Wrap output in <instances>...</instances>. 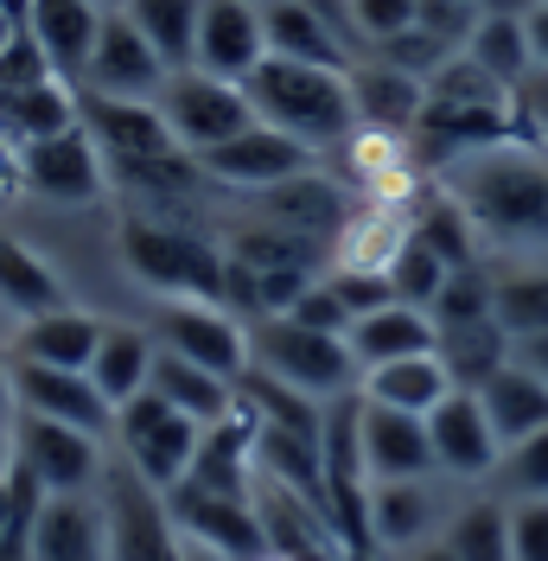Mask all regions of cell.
<instances>
[{
  "mask_svg": "<svg viewBox=\"0 0 548 561\" xmlns=\"http://www.w3.org/2000/svg\"><path fill=\"white\" fill-rule=\"evenodd\" d=\"M434 185L466 210L491 268H548V147L529 135L484 140L453 153Z\"/></svg>",
  "mask_w": 548,
  "mask_h": 561,
  "instance_id": "obj_1",
  "label": "cell"
},
{
  "mask_svg": "<svg viewBox=\"0 0 548 561\" xmlns=\"http://www.w3.org/2000/svg\"><path fill=\"white\" fill-rule=\"evenodd\" d=\"M255 122H269L281 135H294L300 147H339L357 128V103H351V77L319 65H294V58H262L255 77L242 83Z\"/></svg>",
  "mask_w": 548,
  "mask_h": 561,
  "instance_id": "obj_2",
  "label": "cell"
},
{
  "mask_svg": "<svg viewBox=\"0 0 548 561\" xmlns=\"http://www.w3.org/2000/svg\"><path fill=\"white\" fill-rule=\"evenodd\" d=\"M122 262L140 287L167 300H210L224 307V249L205 243L185 224H153V217H122Z\"/></svg>",
  "mask_w": 548,
  "mask_h": 561,
  "instance_id": "obj_3",
  "label": "cell"
},
{
  "mask_svg": "<svg viewBox=\"0 0 548 561\" xmlns=\"http://www.w3.org/2000/svg\"><path fill=\"white\" fill-rule=\"evenodd\" d=\"M249 357L255 370L281 377L287 389H300L312 402H339L364 383L357 357H351V339L339 332H312V325H294V319H249Z\"/></svg>",
  "mask_w": 548,
  "mask_h": 561,
  "instance_id": "obj_4",
  "label": "cell"
},
{
  "mask_svg": "<svg viewBox=\"0 0 548 561\" xmlns=\"http://www.w3.org/2000/svg\"><path fill=\"white\" fill-rule=\"evenodd\" d=\"M96 504H103V524H109V561H185V542H179L172 511H167V491L147 485L122 454L103 459Z\"/></svg>",
  "mask_w": 548,
  "mask_h": 561,
  "instance_id": "obj_5",
  "label": "cell"
},
{
  "mask_svg": "<svg viewBox=\"0 0 548 561\" xmlns=\"http://www.w3.org/2000/svg\"><path fill=\"white\" fill-rule=\"evenodd\" d=\"M160 115H167L172 140H179L192 160L255 128V103H249V90H242V83H224V77H210V70H192V65L167 77V90H160Z\"/></svg>",
  "mask_w": 548,
  "mask_h": 561,
  "instance_id": "obj_6",
  "label": "cell"
},
{
  "mask_svg": "<svg viewBox=\"0 0 548 561\" xmlns=\"http://www.w3.org/2000/svg\"><path fill=\"white\" fill-rule=\"evenodd\" d=\"M115 440H122V459L135 466L147 485L172 491L185 472H192L205 427H198V421H185L167 396L140 389L135 402H122V409H115Z\"/></svg>",
  "mask_w": 548,
  "mask_h": 561,
  "instance_id": "obj_7",
  "label": "cell"
},
{
  "mask_svg": "<svg viewBox=\"0 0 548 561\" xmlns=\"http://www.w3.org/2000/svg\"><path fill=\"white\" fill-rule=\"evenodd\" d=\"M249 504H255V524H262L269 561H344V536H339V524H332V511L312 504L307 491H294V485H281V479H269V472H255Z\"/></svg>",
  "mask_w": 548,
  "mask_h": 561,
  "instance_id": "obj_8",
  "label": "cell"
},
{
  "mask_svg": "<svg viewBox=\"0 0 548 561\" xmlns=\"http://www.w3.org/2000/svg\"><path fill=\"white\" fill-rule=\"evenodd\" d=\"M13 459L45 485V497H77L103 479V440L45 415H13Z\"/></svg>",
  "mask_w": 548,
  "mask_h": 561,
  "instance_id": "obj_9",
  "label": "cell"
},
{
  "mask_svg": "<svg viewBox=\"0 0 548 561\" xmlns=\"http://www.w3.org/2000/svg\"><path fill=\"white\" fill-rule=\"evenodd\" d=\"M172 529L185 549H205L217 561H269L262 524L249 497H224V491H198V485H172L167 491Z\"/></svg>",
  "mask_w": 548,
  "mask_h": 561,
  "instance_id": "obj_10",
  "label": "cell"
},
{
  "mask_svg": "<svg viewBox=\"0 0 548 561\" xmlns=\"http://www.w3.org/2000/svg\"><path fill=\"white\" fill-rule=\"evenodd\" d=\"M172 65L147 45L128 13H103V33H96V51L83 65V90L90 96H122V103H160Z\"/></svg>",
  "mask_w": 548,
  "mask_h": 561,
  "instance_id": "obj_11",
  "label": "cell"
},
{
  "mask_svg": "<svg viewBox=\"0 0 548 561\" xmlns=\"http://www.w3.org/2000/svg\"><path fill=\"white\" fill-rule=\"evenodd\" d=\"M13 167H20V185L33 198H52V205H90V198H103V185H109V160H103V147L90 140L83 122L70 135L20 147Z\"/></svg>",
  "mask_w": 548,
  "mask_h": 561,
  "instance_id": "obj_12",
  "label": "cell"
},
{
  "mask_svg": "<svg viewBox=\"0 0 548 561\" xmlns=\"http://www.w3.org/2000/svg\"><path fill=\"white\" fill-rule=\"evenodd\" d=\"M153 345L185 357V364H198V370H217L230 383L249 370V332H242V319L230 307H210V300H167Z\"/></svg>",
  "mask_w": 548,
  "mask_h": 561,
  "instance_id": "obj_13",
  "label": "cell"
},
{
  "mask_svg": "<svg viewBox=\"0 0 548 561\" xmlns=\"http://www.w3.org/2000/svg\"><path fill=\"white\" fill-rule=\"evenodd\" d=\"M427 440H434V472L459 479V485H491V472L504 459V440H498V427H491L472 389H453L427 415Z\"/></svg>",
  "mask_w": 548,
  "mask_h": 561,
  "instance_id": "obj_14",
  "label": "cell"
},
{
  "mask_svg": "<svg viewBox=\"0 0 548 561\" xmlns=\"http://www.w3.org/2000/svg\"><path fill=\"white\" fill-rule=\"evenodd\" d=\"M198 173L217 179V185H237V192H255V198H262V192L287 185V179L312 173V147H300L294 135H281V128H269V122H255L249 135L198 153Z\"/></svg>",
  "mask_w": 548,
  "mask_h": 561,
  "instance_id": "obj_15",
  "label": "cell"
},
{
  "mask_svg": "<svg viewBox=\"0 0 548 561\" xmlns=\"http://www.w3.org/2000/svg\"><path fill=\"white\" fill-rule=\"evenodd\" d=\"M13 415L65 421V427H83L96 440L115 427V409L90 383V370H52V364H26V357H13Z\"/></svg>",
  "mask_w": 548,
  "mask_h": 561,
  "instance_id": "obj_16",
  "label": "cell"
},
{
  "mask_svg": "<svg viewBox=\"0 0 548 561\" xmlns=\"http://www.w3.org/2000/svg\"><path fill=\"white\" fill-rule=\"evenodd\" d=\"M262 58H269L262 7H249V0H205L192 70H210V77H224V83H249Z\"/></svg>",
  "mask_w": 548,
  "mask_h": 561,
  "instance_id": "obj_17",
  "label": "cell"
},
{
  "mask_svg": "<svg viewBox=\"0 0 548 561\" xmlns=\"http://www.w3.org/2000/svg\"><path fill=\"white\" fill-rule=\"evenodd\" d=\"M364 472H370V485H396V479H441V472H434L427 421L402 415V409H377V402H364Z\"/></svg>",
  "mask_w": 548,
  "mask_h": 561,
  "instance_id": "obj_18",
  "label": "cell"
},
{
  "mask_svg": "<svg viewBox=\"0 0 548 561\" xmlns=\"http://www.w3.org/2000/svg\"><path fill=\"white\" fill-rule=\"evenodd\" d=\"M414 237V205H383V198H364L351 205V217L332 237V268H364V275H389L396 255L409 249Z\"/></svg>",
  "mask_w": 548,
  "mask_h": 561,
  "instance_id": "obj_19",
  "label": "cell"
},
{
  "mask_svg": "<svg viewBox=\"0 0 548 561\" xmlns=\"http://www.w3.org/2000/svg\"><path fill=\"white\" fill-rule=\"evenodd\" d=\"M446 504L434 479H396V485H370V549H421L441 542Z\"/></svg>",
  "mask_w": 548,
  "mask_h": 561,
  "instance_id": "obj_20",
  "label": "cell"
},
{
  "mask_svg": "<svg viewBox=\"0 0 548 561\" xmlns=\"http://www.w3.org/2000/svg\"><path fill=\"white\" fill-rule=\"evenodd\" d=\"M83 128L103 147V160H153L179 153L160 103H122V96H83Z\"/></svg>",
  "mask_w": 548,
  "mask_h": 561,
  "instance_id": "obj_21",
  "label": "cell"
},
{
  "mask_svg": "<svg viewBox=\"0 0 548 561\" xmlns=\"http://www.w3.org/2000/svg\"><path fill=\"white\" fill-rule=\"evenodd\" d=\"M33 561H109V524L90 491L77 497H45L33 529Z\"/></svg>",
  "mask_w": 548,
  "mask_h": 561,
  "instance_id": "obj_22",
  "label": "cell"
},
{
  "mask_svg": "<svg viewBox=\"0 0 548 561\" xmlns=\"http://www.w3.org/2000/svg\"><path fill=\"white\" fill-rule=\"evenodd\" d=\"M351 103H357V122L364 128L414 135L421 103H427V83L409 77V70H396V65H383V58H364V65L351 70Z\"/></svg>",
  "mask_w": 548,
  "mask_h": 561,
  "instance_id": "obj_23",
  "label": "cell"
},
{
  "mask_svg": "<svg viewBox=\"0 0 548 561\" xmlns=\"http://www.w3.org/2000/svg\"><path fill=\"white\" fill-rule=\"evenodd\" d=\"M357 396H364V402H377V409H402V415L427 421L446 396H453V377H446L441 351H421V357H396V364L364 370Z\"/></svg>",
  "mask_w": 548,
  "mask_h": 561,
  "instance_id": "obj_24",
  "label": "cell"
},
{
  "mask_svg": "<svg viewBox=\"0 0 548 561\" xmlns=\"http://www.w3.org/2000/svg\"><path fill=\"white\" fill-rule=\"evenodd\" d=\"M103 345V325L77 307H52L38 319H20V339H13V357L26 364H52V370H90V357Z\"/></svg>",
  "mask_w": 548,
  "mask_h": 561,
  "instance_id": "obj_25",
  "label": "cell"
},
{
  "mask_svg": "<svg viewBox=\"0 0 548 561\" xmlns=\"http://www.w3.org/2000/svg\"><path fill=\"white\" fill-rule=\"evenodd\" d=\"M26 33L45 45L58 77H83L90 51H96V33H103V7L96 0H33Z\"/></svg>",
  "mask_w": 548,
  "mask_h": 561,
  "instance_id": "obj_26",
  "label": "cell"
},
{
  "mask_svg": "<svg viewBox=\"0 0 548 561\" xmlns=\"http://www.w3.org/2000/svg\"><path fill=\"white\" fill-rule=\"evenodd\" d=\"M262 205H269V217L281 224V230H300V237H312V243H326V249H332V237H339V224L351 217L344 185L339 179H326V173L287 179V185L262 192Z\"/></svg>",
  "mask_w": 548,
  "mask_h": 561,
  "instance_id": "obj_27",
  "label": "cell"
},
{
  "mask_svg": "<svg viewBox=\"0 0 548 561\" xmlns=\"http://www.w3.org/2000/svg\"><path fill=\"white\" fill-rule=\"evenodd\" d=\"M434 345H441L434 313L402 307V300H389L383 313L351 325V357H357V370H377V364H396V357H421V351H434Z\"/></svg>",
  "mask_w": 548,
  "mask_h": 561,
  "instance_id": "obj_28",
  "label": "cell"
},
{
  "mask_svg": "<svg viewBox=\"0 0 548 561\" xmlns=\"http://www.w3.org/2000/svg\"><path fill=\"white\" fill-rule=\"evenodd\" d=\"M153 396H167L172 409L185 421H198V427H217V421L237 415V383L230 377H217V370H198V364H185V357H172L160 351L153 357Z\"/></svg>",
  "mask_w": 548,
  "mask_h": 561,
  "instance_id": "obj_29",
  "label": "cell"
},
{
  "mask_svg": "<svg viewBox=\"0 0 548 561\" xmlns=\"http://www.w3.org/2000/svg\"><path fill=\"white\" fill-rule=\"evenodd\" d=\"M77 122H83V103L70 96L58 77L38 83V90H0V140H13V153L33 147V140L70 135Z\"/></svg>",
  "mask_w": 548,
  "mask_h": 561,
  "instance_id": "obj_30",
  "label": "cell"
},
{
  "mask_svg": "<svg viewBox=\"0 0 548 561\" xmlns=\"http://www.w3.org/2000/svg\"><path fill=\"white\" fill-rule=\"evenodd\" d=\"M153 357H160V345L147 332H135V325H103V345L90 357V383L103 389L109 409H122V402H135L140 389L153 383Z\"/></svg>",
  "mask_w": 548,
  "mask_h": 561,
  "instance_id": "obj_31",
  "label": "cell"
},
{
  "mask_svg": "<svg viewBox=\"0 0 548 561\" xmlns=\"http://www.w3.org/2000/svg\"><path fill=\"white\" fill-rule=\"evenodd\" d=\"M472 396L484 402V415H491V427H498L504 447H516V440H529V434L548 427V383L529 377L523 364H504V370L484 389H472Z\"/></svg>",
  "mask_w": 548,
  "mask_h": 561,
  "instance_id": "obj_32",
  "label": "cell"
},
{
  "mask_svg": "<svg viewBox=\"0 0 548 561\" xmlns=\"http://www.w3.org/2000/svg\"><path fill=\"white\" fill-rule=\"evenodd\" d=\"M441 332V364L453 389H484L504 364H511V332L498 319H479V325H434Z\"/></svg>",
  "mask_w": 548,
  "mask_h": 561,
  "instance_id": "obj_33",
  "label": "cell"
},
{
  "mask_svg": "<svg viewBox=\"0 0 548 561\" xmlns=\"http://www.w3.org/2000/svg\"><path fill=\"white\" fill-rule=\"evenodd\" d=\"M453 561H511V504L498 491H484L472 504H459L441 529Z\"/></svg>",
  "mask_w": 548,
  "mask_h": 561,
  "instance_id": "obj_34",
  "label": "cell"
},
{
  "mask_svg": "<svg viewBox=\"0 0 548 561\" xmlns=\"http://www.w3.org/2000/svg\"><path fill=\"white\" fill-rule=\"evenodd\" d=\"M0 307H13L20 319H38L52 313V307H70L65 300V280L45 268V255L20 243V237H7L0 230Z\"/></svg>",
  "mask_w": 548,
  "mask_h": 561,
  "instance_id": "obj_35",
  "label": "cell"
},
{
  "mask_svg": "<svg viewBox=\"0 0 548 561\" xmlns=\"http://www.w3.org/2000/svg\"><path fill=\"white\" fill-rule=\"evenodd\" d=\"M128 20H135L147 45L167 58L172 70L192 65V51H198V20H205V0H128L122 7Z\"/></svg>",
  "mask_w": 548,
  "mask_h": 561,
  "instance_id": "obj_36",
  "label": "cell"
},
{
  "mask_svg": "<svg viewBox=\"0 0 548 561\" xmlns=\"http://www.w3.org/2000/svg\"><path fill=\"white\" fill-rule=\"evenodd\" d=\"M466 58L484 70V77H498L504 90H516L523 77H529V38H523V20L516 13H484L472 38H466Z\"/></svg>",
  "mask_w": 548,
  "mask_h": 561,
  "instance_id": "obj_37",
  "label": "cell"
},
{
  "mask_svg": "<svg viewBox=\"0 0 548 561\" xmlns=\"http://www.w3.org/2000/svg\"><path fill=\"white\" fill-rule=\"evenodd\" d=\"M498 325L511 339L548 332V268H498V300H491Z\"/></svg>",
  "mask_w": 548,
  "mask_h": 561,
  "instance_id": "obj_38",
  "label": "cell"
},
{
  "mask_svg": "<svg viewBox=\"0 0 548 561\" xmlns=\"http://www.w3.org/2000/svg\"><path fill=\"white\" fill-rule=\"evenodd\" d=\"M38 511H45V485L13 459V479L0 485V561H33Z\"/></svg>",
  "mask_w": 548,
  "mask_h": 561,
  "instance_id": "obj_39",
  "label": "cell"
},
{
  "mask_svg": "<svg viewBox=\"0 0 548 561\" xmlns=\"http://www.w3.org/2000/svg\"><path fill=\"white\" fill-rule=\"evenodd\" d=\"M446 275H453V262H446V255H434L421 237H409V249H402V255H396V268H389V287H396V300H402V307L434 313Z\"/></svg>",
  "mask_w": 548,
  "mask_h": 561,
  "instance_id": "obj_40",
  "label": "cell"
},
{
  "mask_svg": "<svg viewBox=\"0 0 548 561\" xmlns=\"http://www.w3.org/2000/svg\"><path fill=\"white\" fill-rule=\"evenodd\" d=\"M491 491H498L504 504L548 497V427L543 434H529V440H516V447H504L498 472H491Z\"/></svg>",
  "mask_w": 548,
  "mask_h": 561,
  "instance_id": "obj_41",
  "label": "cell"
},
{
  "mask_svg": "<svg viewBox=\"0 0 548 561\" xmlns=\"http://www.w3.org/2000/svg\"><path fill=\"white\" fill-rule=\"evenodd\" d=\"M351 7V33H357V45H389V38H402L414 26V7L421 0H344Z\"/></svg>",
  "mask_w": 548,
  "mask_h": 561,
  "instance_id": "obj_42",
  "label": "cell"
},
{
  "mask_svg": "<svg viewBox=\"0 0 548 561\" xmlns=\"http://www.w3.org/2000/svg\"><path fill=\"white\" fill-rule=\"evenodd\" d=\"M58 70L45 58V45L33 33H13L0 45V90H38V83H52Z\"/></svg>",
  "mask_w": 548,
  "mask_h": 561,
  "instance_id": "obj_43",
  "label": "cell"
},
{
  "mask_svg": "<svg viewBox=\"0 0 548 561\" xmlns=\"http://www.w3.org/2000/svg\"><path fill=\"white\" fill-rule=\"evenodd\" d=\"M326 280H332V294L344 300L351 325H357V319H370V313H383V307L396 300L389 275H364V268H326Z\"/></svg>",
  "mask_w": 548,
  "mask_h": 561,
  "instance_id": "obj_44",
  "label": "cell"
},
{
  "mask_svg": "<svg viewBox=\"0 0 548 561\" xmlns=\"http://www.w3.org/2000/svg\"><path fill=\"white\" fill-rule=\"evenodd\" d=\"M281 319L312 325V332H339V339H351V313H344V300L332 294V280H326V275L312 280V287H307V294H300V300H294Z\"/></svg>",
  "mask_w": 548,
  "mask_h": 561,
  "instance_id": "obj_45",
  "label": "cell"
},
{
  "mask_svg": "<svg viewBox=\"0 0 548 561\" xmlns=\"http://www.w3.org/2000/svg\"><path fill=\"white\" fill-rule=\"evenodd\" d=\"M511 561H548V497L511 504Z\"/></svg>",
  "mask_w": 548,
  "mask_h": 561,
  "instance_id": "obj_46",
  "label": "cell"
},
{
  "mask_svg": "<svg viewBox=\"0 0 548 561\" xmlns=\"http://www.w3.org/2000/svg\"><path fill=\"white\" fill-rule=\"evenodd\" d=\"M516 128L548 147V70H529L523 83H516Z\"/></svg>",
  "mask_w": 548,
  "mask_h": 561,
  "instance_id": "obj_47",
  "label": "cell"
},
{
  "mask_svg": "<svg viewBox=\"0 0 548 561\" xmlns=\"http://www.w3.org/2000/svg\"><path fill=\"white\" fill-rule=\"evenodd\" d=\"M523 38H529V65L548 70V0H536V7L523 13Z\"/></svg>",
  "mask_w": 548,
  "mask_h": 561,
  "instance_id": "obj_48",
  "label": "cell"
},
{
  "mask_svg": "<svg viewBox=\"0 0 548 561\" xmlns=\"http://www.w3.org/2000/svg\"><path fill=\"white\" fill-rule=\"evenodd\" d=\"M511 364H523L529 377L548 383V332H529V339H511Z\"/></svg>",
  "mask_w": 548,
  "mask_h": 561,
  "instance_id": "obj_49",
  "label": "cell"
},
{
  "mask_svg": "<svg viewBox=\"0 0 548 561\" xmlns=\"http://www.w3.org/2000/svg\"><path fill=\"white\" fill-rule=\"evenodd\" d=\"M0 427H13V357H0Z\"/></svg>",
  "mask_w": 548,
  "mask_h": 561,
  "instance_id": "obj_50",
  "label": "cell"
},
{
  "mask_svg": "<svg viewBox=\"0 0 548 561\" xmlns=\"http://www.w3.org/2000/svg\"><path fill=\"white\" fill-rule=\"evenodd\" d=\"M0 13H7L20 33H26V20H33V0H0Z\"/></svg>",
  "mask_w": 548,
  "mask_h": 561,
  "instance_id": "obj_51",
  "label": "cell"
},
{
  "mask_svg": "<svg viewBox=\"0 0 548 561\" xmlns=\"http://www.w3.org/2000/svg\"><path fill=\"white\" fill-rule=\"evenodd\" d=\"M13 479V427H0V485Z\"/></svg>",
  "mask_w": 548,
  "mask_h": 561,
  "instance_id": "obj_52",
  "label": "cell"
},
{
  "mask_svg": "<svg viewBox=\"0 0 548 561\" xmlns=\"http://www.w3.org/2000/svg\"><path fill=\"white\" fill-rule=\"evenodd\" d=\"M20 33V26H13V20H7V13H0V45H7V38Z\"/></svg>",
  "mask_w": 548,
  "mask_h": 561,
  "instance_id": "obj_53",
  "label": "cell"
},
{
  "mask_svg": "<svg viewBox=\"0 0 548 561\" xmlns=\"http://www.w3.org/2000/svg\"><path fill=\"white\" fill-rule=\"evenodd\" d=\"M96 7H103V13H122V7H128V0H96Z\"/></svg>",
  "mask_w": 548,
  "mask_h": 561,
  "instance_id": "obj_54",
  "label": "cell"
},
{
  "mask_svg": "<svg viewBox=\"0 0 548 561\" xmlns=\"http://www.w3.org/2000/svg\"><path fill=\"white\" fill-rule=\"evenodd\" d=\"M344 561H370V549H344Z\"/></svg>",
  "mask_w": 548,
  "mask_h": 561,
  "instance_id": "obj_55",
  "label": "cell"
},
{
  "mask_svg": "<svg viewBox=\"0 0 548 561\" xmlns=\"http://www.w3.org/2000/svg\"><path fill=\"white\" fill-rule=\"evenodd\" d=\"M249 7H269V0H249Z\"/></svg>",
  "mask_w": 548,
  "mask_h": 561,
  "instance_id": "obj_56",
  "label": "cell"
},
{
  "mask_svg": "<svg viewBox=\"0 0 548 561\" xmlns=\"http://www.w3.org/2000/svg\"><path fill=\"white\" fill-rule=\"evenodd\" d=\"M472 7H484V0H472Z\"/></svg>",
  "mask_w": 548,
  "mask_h": 561,
  "instance_id": "obj_57",
  "label": "cell"
}]
</instances>
